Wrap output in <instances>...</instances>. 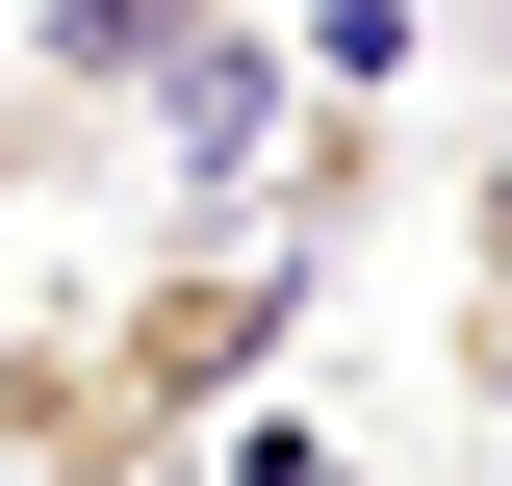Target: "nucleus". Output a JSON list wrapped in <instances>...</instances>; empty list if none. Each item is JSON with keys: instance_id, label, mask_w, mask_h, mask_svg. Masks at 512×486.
Returning a JSON list of instances; mask_svg holds the SVG:
<instances>
[{"instance_id": "nucleus-1", "label": "nucleus", "mask_w": 512, "mask_h": 486, "mask_svg": "<svg viewBox=\"0 0 512 486\" xmlns=\"http://www.w3.org/2000/svg\"><path fill=\"white\" fill-rule=\"evenodd\" d=\"M333 256L282 231H154L77 333H0V486H205V435L282 384Z\"/></svg>"}, {"instance_id": "nucleus-2", "label": "nucleus", "mask_w": 512, "mask_h": 486, "mask_svg": "<svg viewBox=\"0 0 512 486\" xmlns=\"http://www.w3.org/2000/svg\"><path fill=\"white\" fill-rule=\"evenodd\" d=\"M256 52V0H26V103H77V128H154V103H205V77Z\"/></svg>"}, {"instance_id": "nucleus-3", "label": "nucleus", "mask_w": 512, "mask_h": 486, "mask_svg": "<svg viewBox=\"0 0 512 486\" xmlns=\"http://www.w3.org/2000/svg\"><path fill=\"white\" fill-rule=\"evenodd\" d=\"M461 307H512V128L461 154Z\"/></svg>"}, {"instance_id": "nucleus-4", "label": "nucleus", "mask_w": 512, "mask_h": 486, "mask_svg": "<svg viewBox=\"0 0 512 486\" xmlns=\"http://www.w3.org/2000/svg\"><path fill=\"white\" fill-rule=\"evenodd\" d=\"M461 384H487V435H512V307H461Z\"/></svg>"}]
</instances>
